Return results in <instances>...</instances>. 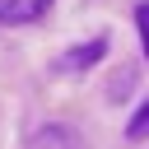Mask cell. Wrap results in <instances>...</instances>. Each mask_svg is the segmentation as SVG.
<instances>
[{
	"label": "cell",
	"mask_w": 149,
	"mask_h": 149,
	"mask_svg": "<svg viewBox=\"0 0 149 149\" xmlns=\"http://www.w3.org/2000/svg\"><path fill=\"white\" fill-rule=\"evenodd\" d=\"M126 135H130V140H144V135H149V102H144V107H140V112L130 116V126H126Z\"/></svg>",
	"instance_id": "3"
},
{
	"label": "cell",
	"mask_w": 149,
	"mask_h": 149,
	"mask_svg": "<svg viewBox=\"0 0 149 149\" xmlns=\"http://www.w3.org/2000/svg\"><path fill=\"white\" fill-rule=\"evenodd\" d=\"M135 23H140V47H144V56H149V0L135 9Z\"/></svg>",
	"instance_id": "4"
},
{
	"label": "cell",
	"mask_w": 149,
	"mask_h": 149,
	"mask_svg": "<svg viewBox=\"0 0 149 149\" xmlns=\"http://www.w3.org/2000/svg\"><path fill=\"white\" fill-rule=\"evenodd\" d=\"M102 56H107V42H102V37H93L88 47L65 51V56H61V70H88V65H98Z\"/></svg>",
	"instance_id": "2"
},
{
	"label": "cell",
	"mask_w": 149,
	"mask_h": 149,
	"mask_svg": "<svg viewBox=\"0 0 149 149\" xmlns=\"http://www.w3.org/2000/svg\"><path fill=\"white\" fill-rule=\"evenodd\" d=\"M51 9V0H0V23H33Z\"/></svg>",
	"instance_id": "1"
}]
</instances>
